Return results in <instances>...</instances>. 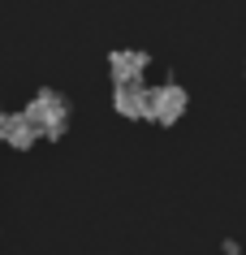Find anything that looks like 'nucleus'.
I'll list each match as a JSON object with an SVG mask.
<instances>
[{
  "label": "nucleus",
  "mask_w": 246,
  "mask_h": 255,
  "mask_svg": "<svg viewBox=\"0 0 246 255\" xmlns=\"http://www.w3.org/2000/svg\"><path fill=\"white\" fill-rule=\"evenodd\" d=\"M26 117L39 126V134L61 138V134H65V126H69V104H65V95H56V91H39L35 100H30Z\"/></svg>",
  "instance_id": "obj_1"
},
{
  "label": "nucleus",
  "mask_w": 246,
  "mask_h": 255,
  "mask_svg": "<svg viewBox=\"0 0 246 255\" xmlns=\"http://www.w3.org/2000/svg\"><path fill=\"white\" fill-rule=\"evenodd\" d=\"M181 113H186V91H181L177 82H160V87H151V104H147V117L151 121L173 126Z\"/></svg>",
  "instance_id": "obj_2"
},
{
  "label": "nucleus",
  "mask_w": 246,
  "mask_h": 255,
  "mask_svg": "<svg viewBox=\"0 0 246 255\" xmlns=\"http://www.w3.org/2000/svg\"><path fill=\"white\" fill-rule=\"evenodd\" d=\"M108 69H112V78H117V87H134V82H143V74H147V52L121 48V52L108 56Z\"/></svg>",
  "instance_id": "obj_3"
},
{
  "label": "nucleus",
  "mask_w": 246,
  "mask_h": 255,
  "mask_svg": "<svg viewBox=\"0 0 246 255\" xmlns=\"http://www.w3.org/2000/svg\"><path fill=\"white\" fill-rule=\"evenodd\" d=\"M112 104H117V113H121V117H147L151 91L143 87V82H134V87H117V95H112Z\"/></svg>",
  "instance_id": "obj_4"
},
{
  "label": "nucleus",
  "mask_w": 246,
  "mask_h": 255,
  "mask_svg": "<svg viewBox=\"0 0 246 255\" xmlns=\"http://www.w3.org/2000/svg\"><path fill=\"white\" fill-rule=\"evenodd\" d=\"M35 138H39V126L26 113H13V117L4 121V143L9 147H35Z\"/></svg>",
  "instance_id": "obj_5"
},
{
  "label": "nucleus",
  "mask_w": 246,
  "mask_h": 255,
  "mask_svg": "<svg viewBox=\"0 0 246 255\" xmlns=\"http://www.w3.org/2000/svg\"><path fill=\"white\" fill-rule=\"evenodd\" d=\"M4 121H9V117H4V113H0V143H4Z\"/></svg>",
  "instance_id": "obj_6"
}]
</instances>
